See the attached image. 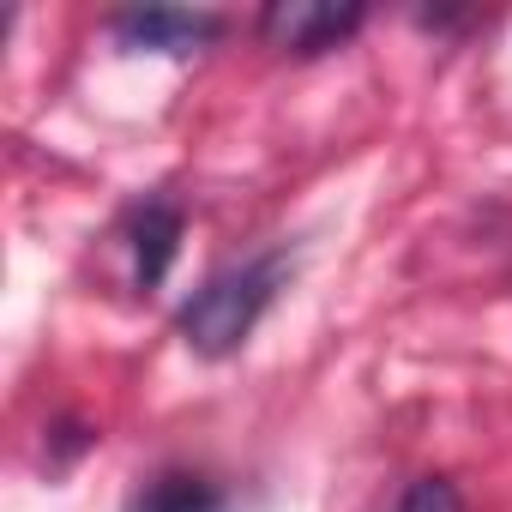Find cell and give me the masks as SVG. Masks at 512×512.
Masks as SVG:
<instances>
[{
    "mask_svg": "<svg viewBox=\"0 0 512 512\" xmlns=\"http://www.w3.org/2000/svg\"><path fill=\"white\" fill-rule=\"evenodd\" d=\"M284 278H290V253H284V247L253 253V260H241V266L205 278V284L187 296V308L175 314L181 344H187L193 356H205V362L235 356V350L253 338V326L266 320V308L278 302Z\"/></svg>",
    "mask_w": 512,
    "mask_h": 512,
    "instance_id": "1",
    "label": "cell"
},
{
    "mask_svg": "<svg viewBox=\"0 0 512 512\" xmlns=\"http://www.w3.org/2000/svg\"><path fill=\"white\" fill-rule=\"evenodd\" d=\"M362 25H368V7H356V0H272L260 13V43L278 55L314 61L344 49Z\"/></svg>",
    "mask_w": 512,
    "mask_h": 512,
    "instance_id": "2",
    "label": "cell"
},
{
    "mask_svg": "<svg viewBox=\"0 0 512 512\" xmlns=\"http://www.w3.org/2000/svg\"><path fill=\"white\" fill-rule=\"evenodd\" d=\"M109 31L133 55H175V61H187V55H205L223 37V19L217 13H193V7H133V13H115Z\"/></svg>",
    "mask_w": 512,
    "mask_h": 512,
    "instance_id": "3",
    "label": "cell"
},
{
    "mask_svg": "<svg viewBox=\"0 0 512 512\" xmlns=\"http://www.w3.org/2000/svg\"><path fill=\"white\" fill-rule=\"evenodd\" d=\"M181 205L163 199V193H145L133 211H127V253H133V284L139 290H163L175 253H181Z\"/></svg>",
    "mask_w": 512,
    "mask_h": 512,
    "instance_id": "4",
    "label": "cell"
},
{
    "mask_svg": "<svg viewBox=\"0 0 512 512\" xmlns=\"http://www.w3.org/2000/svg\"><path fill=\"white\" fill-rule=\"evenodd\" d=\"M121 512H229V494L211 482V476H193V470H157L145 476Z\"/></svg>",
    "mask_w": 512,
    "mask_h": 512,
    "instance_id": "5",
    "label": "cell"
},
{
    "mask_svg": "<svg viewBox=\"0 0 512 512\" xmlns=\"http://www.w3.org/2000/svg\"><path fill=\"white\" fill-rule=\"evenodd\" d=\"M398 512H464V494L446 476H416L398 500Z\"/></svg>",
    "mask_w": 512,
    "mask_h": 512,
    "instance_id": "6",
    "label": "cell"
}]
</instances>
